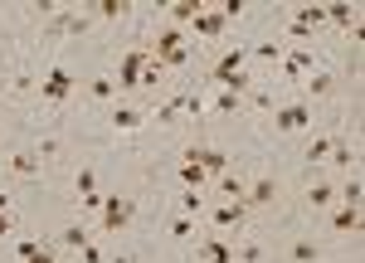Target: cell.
Here are the masks:
<instances>
[{
	"instance_id": "cell-1",
	"label": "cell",
	"mask_w": 365,
	"mask_h": 263,
	"mask_svg": "<svg viewBox=\"0 0 365 263\" xmlns=\"http://www.w3.org/2000/svg\"><path fill=\"white\" fill-rule=\"evenodd\" d=\"M249 63V49H225V54L215 58V68H210V83H220L225 93H234V98H244V93H253V73L244 68Z\"/></svg>"
},
{
	"instance_id": "cell-2",
	"label": "cell",
	"mask_w": 365,
	"mask_h": 263,
	"mask_svg": "<svg viewBox=\"0 0 365 263\" xmlns=\"http://www.w3.org/2000/svg\"><path fill=\"white\" fill-rule=\"evenodd\" d=\"M185 39H190V29H156V39H151V49H146V54L156 58L161 68H185V63H190Z\"/></svg>"
},
{
	"instance_id": "cell-3",
	"label": "cell",
	"mask_w": 365,
	"mask_h": 263,
	"mask_svg": "<svg viewBox=\"0 0 365 263\" xmlns=\"http://www.w3.org/2000/svg\"><path fill=\"white\" fill-rule=\"evenodd\" d=\"M205 220H210V230H215V234H239L244 225H249V205H244V200H220Z\"/></svg>"
},
{
	"instance_id": "cell-4",
	"label": "cell",
	"mask_w": 365,
	"mask_h": 263,
	"mask_svg": "<svg viewBox=\"0 0 365 263\" xmlns=\"http://www.w3.org/2000/svg\"><path fill=\"white\" fill-rule=\"evenodd\" d=\"M132 220H137V205L127 200V195H108V200H103V210H98V225H103L108 234L127 230Z\"/></svg>"
},
{
	"instance_id": "cell-5",
	"label": "cell",
	"mask_w": 365,
	"mask_h": 263,
	"mask_svg": "<svg viewBox=\"0 0 365 263\" xmlns=\"http://www.w3.org/2000/svg\"><path fill=\"white\" fill-rule=\"evenodd\" d=\"M327 20V5H302L292 20H287V39L297 44V49H307V39H312V29Z\"/></svg>"
},
{
	"instance_id": "cell-6",
	"label": "cell",
	"mask_w": 365,
	"mask_h": 263,
	"mask_svg": "<svg viewBox=\"0 0 365 263\" xmlns=\"http://www.w3.org/2000/svg\"><path fill=\"white\" fill-rule=\"evenodd\" d=\"M180 161H190V166H200V171H210V175H225L229 171V156L220 151V146H210V142L185 146V151H180Z\"/></svg>"
},
{
	"instance_id": "cell-7",
	"label": "cell",
	"mask_w": 365,
	"mask_h": 263,
	"mask_svg": "<svg viewBox=\"0 0 365 263\" xmlns=\"http://www.w3.org/2000/svg\"><path fill=\"white\" fill-rule=\"evenodd\" d=\"M312 103H287V108H273V127L278 132H307L312 127Z\"/></svg>"
},
{
	"instance_id": "cell-8",
	"label": "cell",
	"mask_w": 365,
	"mask_h": 263,
	"mask_svg": "<svg viewBox=\"0 0 365 263\" xmlns=\"http://www.w3.org/2000/svg\"><path fill=\"white\" fill-rule=\"evenodd\" d=\"M146 49H127L117 58V88H141V73H146Z\"/></svg>"
},
{
	"instance_id": "cell-9",
	"label": "cell",
	"mask_w": 365,
	"mask_h": 263,
	"mask_svg": "<svg viewBox=\"0 0 365 263\" xmlns=\"http://www.w3.org/2000/svg\"><path fill=\"white\" fill-rule=\"evenodd\" d=\"M244 205H249V210H273V205H278V180H273V175H258V180H249Z\"/></svg>"
},
{
	"instance_id": "cell-10",
	"label": "cell",
	"mask_w": 365,
	"mask_h": 263,
	"mask_svg": "<svg viewBox=\"0 0 365 263\" xmlns=\"http://www.w3.org/2000/svg\"><path fill=\"white\" fill-rule=\"evenodd\" d=\"M278 63H282V78H297V83H302L312 68H317V54H312V49H282Z\"/></svg>"
},
{
	"instance_id": "cell-11",
	"label": "cell",
	"mask_w": 365,
	"mask_h": 263,
	"mask_svg": "<svg viewBox=\"0 0 365 263\" xmlns=\"http://www.w3.org/2000/svg\"><path fill=\"white\" fill-rule=\"evenodd\" d=\"M190 29H195L200 39H220V34L229 29V20H225V10H210V5H200L195 20H190Z\"/></svg>"
},
{
	"instance_id": "cell-12",
	"label": "cell",
	"mask_w": 365,
	"mask_h": 263,
	"mask_svg": "<svg viewBox=\"0 0 365 263\" xmlns=\"http://www.w3.org/2000/svg\"><path fill=\"white\" fill-rule=\"evenodd\" d=\"M68 93H73V73H68V68H49V78L39 83V98H44V103H63Z\"/></svg>"
},
{
	"instance_id": "cell-13",
	"label": "cell",
	"mask_w": 365,
	"mask_h": 263,
	"mask_svg": "<svg viewBox=\"0 0 365 263\" xmlns=\"http://www.w3.org/2000/svg\"><path fill=\"white\" fill-rule=\"evenodd\" d=\"M15 263H58V254L44 239H20L15 244Z\"/></svg>"
},
{
	"instance_id": "cell-14",
	"label": "cell",
	"mask_w": 365,
	"mask_h": 263,
	"mask_svg": "<svg viewBox=\"0 0 365 263\" xmlns=\"http://www.w3.org/2000/svg\"><path fill=\"white\" fill-rule=\"evenodd\" d=\"M302 88H307V103L331 98V93H336V73H331V68H312L307 78H302Z\"/></svg>"
},
{
	"instance_id": "cell-15",
	"label": "cell",
	"mask_w": 365,
	"mask_h": 263,
	"mask_svg": "<svg viewBox=\"0 0 365 263\" xmlns=\"http://www.w3.org/2000/svg\"><path fill=\"white\" fill-rule=\"evenodd\" d=\"M195 259L200 263H234V244H229V239H200Z\"/></svg>"
},
{
	"instance_id": "cell-16",
	"label": "cell",
	"mask_w": 365,
	"mask_h": 263,
	"mask_svg": "<svg viewBox=\"0 0 365 263\" xmlns=\"http://www.w3.org/2000/svg\"><path fill=\"white\" fill-rule=\"evenodd\" d=\"M88 29V15H78V10H54L49 15V34H83Z\"/></svg>"
},
{
	"instance_id": "cell-17",
	"label": "cell",
	"mask_w": 365,
	"mask_h": 263,
	"mask_svg": "<svg viewBox=\"0 0 365 263\" xmlns=\"http://www.w3.org/2000/svg\"><path fill=\"white\" fill-rule=\"evenodd\" d=\"M331 230L336 234H361V205H331Z\"/></svg>"
},
{
	"instance_id": "cell-18",
	"label": "cell",
	"mask_w": 365,
	"mask_h": 263,
	"mask_svg": "<svg viewBox=\"0 0 365 263\" xmlns=\"http://www.w3.org/2000/svg\"><path fill=\"white\" fill-rule=\"evenodd\" d=\"M287 263H322V244L307 239V234H297V239L287 244Z\"/></svg>"
},
{
	"instance_id": "cell-19",
	"label": "cell",
	"mask_w": 365,
	"mask_h": 263,
	"mask_svg": "<svg viewBox=\"0 0 365 263\" xmlns=\"http://www.w3.org/2000/svg\"><path fill=\"white\" fill-rule=\"evenodd\" d=\"M210 185L220 190V200H244V190H249V180H244L239 171H225V175H215Z\"/></svg>"
},
{
	"instance_id": "cell-20",
	"label": "cell",
	"mask_w": 365,
	"mask_h": 263,
	"mask_svg": "<svg viewBox=\"0 0 365 263\" xmlns=\"http://www.w3.org/2000/svg\"><path fill=\"white\" fill-rule=\"evenodd\" d=\"M302 200H307V210H331V205H336V185H331V180H312Z\"/></svg>"
},
{
	"instance_id": "cell-21",
	"label": "cell",
	"mask_w": 365,
	"mask_h": 263,
	"mask_svg": "<svg viewBox=\"0 0 365 263\" xmlns=\"http://www.w3.org/2000/svg\"><path fill=\"white\" fill-rule=\"evenodd\" d=\"M10 175H15V180H34V175H39V156H34V151H15V156H10Z\"/></svg>"
},
{
	"instance_id": "cell-22",
	"label": "cell",
	"mask_w": 365,
	"mask_h": 263,
	"mask_svg": "<svg viewBox=\"0 0 365 263\" xmlns=\"http://www.w3.org/2000/svg\"><path fill=\"white\" fill-rule=\"evenodd\" d=\"M195 10H200V0H170V5H166L170 29H185L190 20H195Z\"/></svg>"
},
{
	"instance_id": "cell-23",
	"label": "cell",
	"mask_w": 365,
	"mask_h": 263,
	"mask_svg": "<svg viewBox=\"0 0 365 263\" xmlns=\"http://www.w3.org/2000/svg\"><path fill=\"white\" fill-rule=\"evenodd\" d=\"M336 142H341V137H327V132H317V137L307 142V166H322V161L331 156V146H336Z\"/></svg>"
},
{
	"instance_id": "cell-24",
	"label": "cell",
	"mask_w": 365,
	"mask_h": 263,
	"mask_svg": "<svg viewBox=\"0 0 365 263\" xmlns=\"http://www.w3.org/2000/svg\"><path fill=\"white\" fill-rule=\"evenodd\" d=\"M180 185H185V190H205V185H210V180H215V175L210 171H200V166H190V161H180Z\"/></svg>"
},
{
	"instance_id": "cell-25",
	"label": "cell",
	"mask_w": 365,
	"mask_h": 263,
	"mask_svg": "<svg viewBox=\"0 0 365 263\" xmlns=\"http://www.w3.org/2000/svg\"><path fill=\"white\" fill-rule=\"evenodd\" d=\"M141 122H146L141 108H113V127H117V132H137Z\"/></svg>"
},
{
	"instance_id": "cell-26",
	"label": "cell",
	"mask_w": 365,
	"mask_h": 263,
	"mask_svg": "<svg viewBox=\"0 0 365 263\" xmlns=\"http://www.w3.org/2000/svg\"><path fill=\"white\" fill-rule=\"evenodd\" d=\"M327 161H331L336 171H356V146H351V142H336V146H331V156H327Z\"/></svg>"
},
{
	"instance_id": "cell-27",
	"label": "cell",
	"mask_w": 365,
	"mask_h": 263,
	"mask_svg": "<svg viewBox=\"0 0 365 263\" xmlns=\"http://www.w3.org/2000/svg\"><path fill=\"white\" fill-rule=\"evenodd\" d=\"M58 244H63V249H88L93 234H88V225H68V230L58 234Z\"/></svg>"
},
{
	"instance_id": "cell-28",
	"label": "cell",
	"mask_w": 365,
	"mask_h": 263,
	"mask_svg": "<svg viewBox=\"0 0 365 263\" xmlns=\"http://www.w3.org/2000/svg\"><path fill=\"white\" fill-rule=\"evenodd\" d=\"M113 93H117V83L108 73H98V78L88 83V98H93V103H113Z\"/></svg>"
},
{
	"instance_id": "cell-29",
	"label": "cell",
	"mask_w": 365,
	"mask_h": 263,
	"mask_svg": "<svg viewBox=\"0 0 365 263\" xmlns=\"http://www.w3.org/2000/svg\"><path fill=\"white\" fill-rule=\"evenodd\" d=\"M234 263H263V244H258V239L234 244Z\"/></svg>"
},
{
	"instance_id": "cell-30",
	"label": "cell",
	"mask_w": 365,
	"mask_h": 263,
	"mask_svg": "<svg viewBox=\"0 0 365 263\" xmlns=\"http://www.w3.org/2000/svg\"><path fill=\"white\" fill-rule=\"evenodd\" d=\"M180 215L200 220V215H205V195H200V190H180Z\"/></svg>"
},
{
	"instance_id": "cell-31",
	"label": "cell",
	"mask_w": 365,
	"mask_h": 263,
	"mask_svg": "<svg viewBox=\"0 0 365 263\" xmlns=\"http://www.w3.org/2000/svg\"><path fill=\"white\" fill-rule=\"evenodd\" d=\"M249 58H263V63H278V58H282V44H278V39H263V44H253V49H249Z\"/></svg>"
},
{
	"instance_id": "cell-32",
	"label": "cell",
	"mask_w": 365,
	"mask_h": 263,
	"mask_svg": "<svg viewBox=\"0 0 365 263\" xmlns=\"http://www.w3.org/2000/svg\"><path fill=\"white\" fill-rule=\"evenodd\" d=\"M215 113H244V98H234V93H225V88H220V93H215Z\"/></svg>"
},
{
	"instance_id": "cell-33",
	"label": "cell",
	"mask_w": 365,
	"mask_h": 263,
	"mask_svg": "<svg viewBox=\"0 0 365 263\" xmlns=\"http://www.w3.org/2000/svg\"><path fill=\"white\" fill-rule=\"evenodd\" d=\"M170 234H175V239H195V220L175 210V215H170Z\"/></svg>"
},
{
	"instance_id": "cell-34",
	"label": "cell",
	"mask_w": 365,
	"mask_h": 263,
	"mask_svg": "<svg viewBox=\"0 0 365 263\" xmlns=\"http://www.w3.org/2000/svg\"><path fill=\"white\" fill-rule=\"evenodd\" d=\"M73 185H78V195H93V190H98V171H93V166H83V171L73 175Z\"/></svg>"
},
{
	"instance_id": "cell-35",
	"label": "cell",
	"mask_w": 365,
	"mask_h": 263,
	"mask_svg": "<svg viewBox=\"0 0 365 263\" xmlns=\"http://www.w3.org/2000/svg\"><path fill=\"white\" fill-rule=\"evenodd\" d=\"M29 151H34L39 161H49V156H58V137H39V142L29 146Z\"/></svg>"
},
{
	"instance_id": "cell-36",
	"label": "cell",
	"mask_w": 365,
	"mask_h": 263,
	"mask_svg": "<svg viewBox=\"0 0 365 263\" xmlns=\"http://www.w3.org/2000/svg\"><path fill=\"white\" fill-rule=\"evenodd\" d=\"M161 73H166V68H161L156 58H146V73H141V88H156V83H161Z\"/></svg>"
},
{
	"instance_id": "cell-37",
	"label": "cell",
	"mask_w": 365,
	"mask_h": 263,
	"mask_svg": "<svg viewBox=\"0 0 365 263\" xmlns=\"http://www.w3.org/2000/svg\"><path fill=\"white\" fill-rule=\"evenodd\" d=\"M98 15H108V20L127 15V0H103V5H98Z\"/></svg>"
},
{
	"instance_id": "cell-38",
	"label": "cell",
	"mask_w": 365,
	"mask_h": 263,
	"mask_svg": "<svg viewBox=\"0 0 365 263\" xmlns=\"http://www.w3.org/2000/svg\"><path fill=\"white\" fill-rule=\"evenodd\" d=\"M327 20H336V25H351V5H327Z\"/></svg>"
},
{
	"instance_id": "cell-39",
	"label": "cell",
	"mask_w": 365,
	"mask_h": 263,
	"mask_svg": "<svg viewBox=\"0 0 365 263\" xmlns=\"http://www.w3.org/2000/svg\"><path fill=\"white\" fill-rule=\"evenodd\" d=\"M103 200H108V195H103V190H93V195H83V210H88V215H98Z\"/></svg>"
},
{
	"instance_id": "cell-40",
	"label": "cell",
	"mask_w": 365,
	"mask_h": 263,
	"mask_svg": "<svg viewBox=\"0 0 365 263\" xmlns=\"http://www.w3.org/2000/svg\"><path fill=\"white\" fill-rule=\"evenodd\" d=\"M78 254H83V263H108V254H103L98 244H88V249H78Z\"/></svg>"
},
{
	"instance_id": "cell-41",
	"label": "cell",
	"mask_w": 365,
	"mask_h": 263,
	"mask_svg": "<svg viewBox=\"0 0 365 263\" xmlns=\"http://www.w3.org/2000/svg\"><path fill=\"white\" fill-rule=\"evenodd\" d=\"M10 88H15V93H29V88H34V78H29V73H15V78H10Z\"/></svg>"
},
{
	"instance_id": "cell-42",
	"label": "cell",
	"mask_w": 365,
	"mask_h": 263,
	"mask_svg": "<svg viewBox=\"0 0 365 263\" xmlns=\"http://www.w3.org/2000/svg\"><path fill=\"white\" fill-rule=\"evenodd\" d=\"M15 234V215H0V239H10Z\"/></svg>"
},
{
	"instance_id": "cell-43",
	"label": "cell",
	"mask_w": 365,
	"mask_h": 263,
	"mask_svg": "<svg viewBox=\"0 0 365 263\" xmlns=\"http://www.w3.org/2000/svg\"><path fill=\"white\" fill-rule=\"evenodd\" d=\"M0 215H10V190H0Z\"/></svg>"
},
{
	"instance_id": "cell-44",
	"label": "cell",
	"mask_w": 365,
	"mask_h": 263,
	"mask_svg": "<svg viewBox=\"0 0 365 263\" xmlns=\"http://www.w3.org/2000/svg\"><path fill=\"white\" fill-rule=\"evenodd\" d=\"M0 88H10V73H5V68H0Z\"/></svg>"
},
{
	"instance_id": "cell-45",
	"label": "cell",
	"mask_w": 365,
	"mask_h": 263,
	"mask_svg": "<svg viewBox=\"0 0 365 263\" xmlns=\"http://www.w3.org/2000/svg\"><path fill=\"white\" fill-rule=\"evenodd\" d=\"M108 263H132V259H108Z\"/></svg>"
}]
</instances>
